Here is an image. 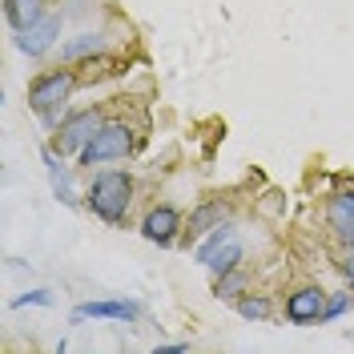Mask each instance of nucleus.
<instances>
[{
    "instance_id": "nucleus-3",
    "label": "nucleus",
    "mask_w": 354,
    "mask_h": 354,
    "mask_svg": "<svg viewBox=\"0 0 354 354\" xmlns=\"http://www.w3.org/2000/svg\"><path fill=\"white\" fill-rule=\"evenodd\" d=\"M137 141H141V133L133 129L125 117H109L101 129L93 133V141L77 153V165H81V169H97V165L125 161V157L137 149Z\"/></svg>"
},
{
    "instance_id": "nucleus-4",
    "label": "nucleus",
    "mask_w": 354,
    "mask_h": 354,
    "mask_svg": "<svg viewBox=\"0 0 354 354\" xmlns=\"http://www.w3.org/2000/svg\"><path fill=\"white\" fill-rule=\"evenodd\" d=\"M194 258H198L214 278L230 274V270H238V266L245 262V245H242V238H238V225H234L230 218L221 221V225H214V230L198 242Z\"/></svg>"
},
{
    "instance_id": "nucleus-1",
    "label": "nucleus",
    "mask_w": 354,
    "mask_h": 354,
    "mask_svg": "<svg viewBox=\"0 0 354 354\" xmlns=\"http://www.w3.org/2000/svg\"><path fill=\"white\" fill-rule=\"evenodd\" d=\"M133 198H137V185H133L129 169H97L88 177L85 209L97 221H105V225H125V218L133 209Z\"/></svg>"
},
{
    "instance_id": "nucleus-10",
    "label": "nucleus",
    "mask_w": 354,
    "mask_h": 354,
    "mask_svg": "<svg viewBox=\"0 0 354 354\" xmlns=\"http://www.w3.org/2000/svg\"><path fill=\"white\" fill-rule=\"evenodd\" d=\"M326 230L334 234V242L354 250V185L334 189L326 198Z\"/></svg>"
},
{
    "instance_id": "nucleus-9",
    "label": "nucleus",
    "mask_w": 354,
    "mask_h": 354,
    "mask_svg": "<svg viewBox=\"0 0 354 354\" xmlns=\"http://www.w3.org/2000/svg\"><path fill=\"white\" fill-rule=\"evenodd\" d=\"M73 326H81L88 318H105V322H137L141 318V302L133 298H93V302H81L73 306Z\"/></svg>"
},
{
    "instance_id": "nucleus-14",
    "label": "nucleus",
    "mask_w": 354,
    "mask_h": 354,
    "mask_svg": "<svg viewBox=\"0 0 354 354\" xmlns=\"http://www.w3.org/2000/svg\"><path fill=\"white\" fill-rule=\"evenodd\" d=\"M41 12H44V0H4V21H8L12 32L24 28L28 21H37Z\"/></svg>"
},
{
    "instance_id": "nucleus-15",
    "label": "nucleus",
    "mask_w": 354,
    "mask_h": 354,
    "mask_svg": "<svg viewBox=\"0 0 354 354\" xmlns=\"http://www.w3.org/2000/svg\"><path fill=\"white\" fill-rule=\"evenodd\" d=\"M245 286H250L245 266H238V270H230V274L214 278V294H218V298H225V302H238V298L245 294Z\"/></svg>"
},
{
    "instance_id": "nucleus-19",
    "label": "nucleus",
    "mask_w": 354,
    "mask_h": 354,
    "mask_svg": "<svg viewBox=\"0 0 354 354\" xmlns=\"http://www.w3.org/2000/svg\"><path fill=\"white\" fill-rule=\"evenodd\" d=\"M338 274H342V278L351 282V290H354V250H346V254L338 258Z\"/></svg>"
},
{
    "instance_id": "nucleus-13",
    "label": "nucleus",
    "mask_w": 354,
    "mask_h": 354,
    "mask_svg": "<svg viewBox=\"0 0 354 354\" xmlns=\"http://www.w3.org/2000/svg\"><path fill=\"white\" fill-rule=\"evenodd\" d=\"M41 157H44V169H48V181H53V194H57V201L77 205V189H73V174H68V165H65V153H57L53 145H44Z\"/></svg>"
},
{
    "instance_id": "nucleus-11",
    "label": "nucleus",
    "mask_w": 354,
    "mask_h": 354,
    "mask_svg": "<svg viewBox=\"0 0 354 354\" xmlns=\"http://www.w3.org/2000/svg\"><path fill=\"white\" fill-rule=\"evenodd\" d=\"M105 53H109V32H101V28H81L77 37H68L61 44V61L65 65H93Z\"/></svg>"
},
{
    "instance_id": "nucleus-2",
    "label": "nucleus",
    "mask_w": 354,
    "mask_h": 354,
    "mask_svg": "<svg viewBox=\"0 0 354 354\" xmlns=\"http://www.w3.org/2000/svg\"><path fill=\"white\" fill-rule=\"evenodd\" d=\"M77 85H81V73L73 65H65V68L57 65V68H48V73L28 81V109L41 117L44 129H57L65 121V105H68V97H73Z\"/></svg>"
},
{
    "instance_id": "nucleus-18",
    "label": "nucleus",
    "mask_w": 354,
    "mask_h": 354,
    "mask_svg": "<svg viewBox=\"0 0 354 354\" xmlns=\"http://www.w3.org/2000/svg\"><path fill=\"white\" fill-rule=\"evenodd\" d=\"M346 306H354V290H334L330 298H326V322L342 318V314H346Z\"/></svg>"
},
{
    "instance_id": "nucleus-20",
    "label": "nucleus",
    "mask_w": 354,
    "mask_h": 354,
    "mask_svg": "<svg viewBox=\"0 0 354 354\" xmlns=\"http://www.w3.org/2000/svg\"><path fill=\"white\" fill-rule=\"evenodd\" d=\"M153 354H189V342H165V346H157Z\"/></svg>"
},
{
    "instance_id": "nucleus-5",
    "label": "nucleus",
    "mask_w": 354,
    "mask_h": 354,
    "mask_svg": "<svg viewBox=\"0 0 354 354\" xmlns=\"http://www.w3.org/2000/svg\"><path fill=\"white\" fill-rule=\"evenodd\" d=\"M105 121H109V117H105V105H85V109H73V113H65V121L53 129V141H48V145H53L57 153H65V157L68 153L77 157L88 141H93V133L101 129Z\"/></svg>"
},
{
    "instance_id": "nucleus-7",
    "label": "nucleus",
    "mask_w": 354,
    "mask_h": 354,
    "mask_svg": "<svg viewBox=\"0 0 354 354\" xmlns=\"http://www.w3.org/2000/svg\"><path fill=\"white\" fill-rule=\"evenodd\" d=\"M137 230H141V238H145V242L169 250V245H177L181 238H185V218H181V209H177V205L161 201V205H149V209H145V218H141Z\"/></svg>"
},
{
    "instance_id": "nucleus-17",
    "label": "nucleus",
    "mask_w": 354,
    "mask_h": 354,
    "mask_svg": "<svg viewBox=\"0 0 354 354\" xmlns=\"http://www.w3.org/2000/svg\"><path fill=\"white\" fill-rule=\"evenodd\" d=\"M8 306H12V310H24V306H53V290H44V286L24 290V294H17Z\"/></svg>"
},
{
    "instance_id": "nucleus-12",
    "label": "nucleus",
    "mask_w": 354,
    "mask_h": 354,
    "mask_svg": "<svg viewBox=\"0 0 354 354\" xmlns=\"http://www.w3.org/2000/svg\"><path fill=\"white\" fill-rule=\"evenodd\" d=\"M225 218H230V201L205 198L198 209H189V218H185V242H201V238H205L214 225H221Z\"/></svg>"
},
{
    "instance_id": "nucleus-16",
    "label": "nucleus",
    "mask_w": 354,
    "mask_h": 354,
    "mask_svg": "<svg viewBox=\"0 0 354 354\" xmlns=\"http://www.w3.org/2000/svg\"><path fill=\"white\" fill-rule=\"evenodd\" d=\"M234 306H238V314H242L245 322H266L270 310H274V302H270V294H250V290H245Z\"/></svg>"
},
{
    "instance_id": "nucleus-8",
    "label": "nucleus",
    "mask_w": 354,
    "mask_h": 354,
    "mask_svg": "<svg viewBox=\"0 0 354 354\" xmlns=\"http://www.w3.org/2000/svg\"><path fill=\"white\" fill-rule=\"evenodd\" d=\"M326 290L322 286H298L286 294V302H282V314H286L290 326H318V322H326Z\"/></svg>"
},
{
    "instance_id": "nucleus-6",
    "label": "nucleus",
    "mask_w": 354,
    "mask_h": 354,
    "mask_svg": "<svg viewBox=\"0 0 354 354\" xmlns=\"http://www.w3.org/2000/svg\"><path fill=\"white\" fill-rule=\"evenodd\" d=\"M65 21H68L65 12H48V8H44L37 21H28L24 28H17L12 41H17V48H21L28 61H41L44 53H53V44H57V37H61Z\"/></svg>"
}]
</instances>
